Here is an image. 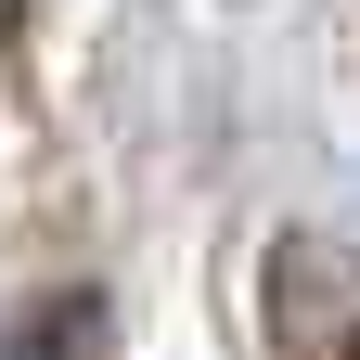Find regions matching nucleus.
Returning a JSON list of instances; mask_svg holds the SVG:
<instances>
[{
	"label": "nucleus",
	"instance_id": "2",
	"mask_svg": "<svg viewBox=\"0 0 360 360\" xmlns=\"http://www.w3.org/2000/svg\"><path fill=\"white\" fill-rule=\"evenodd\" d=\"M0 360H90V296H65L52 322H39L26 347H0Z\"/></svg>",
	"mask_w": 360,
	"mask_h": 360
},
{
	"label": "nucleus",
	"instance_id": "1",
	"mask_svg": "<svg viewBox=\"0 0 360 360\" xmlns=\"http://www.w3.org/2000/svg\"><path fill=\"white\" fill-rule=\"evenodd\" d=\"M270 335H296L309 360H360V245H322L296 232L283 257H270Z\"/></svg>",
	"mask_w": 360,
	"mask_h": 360
}]
</instances>
